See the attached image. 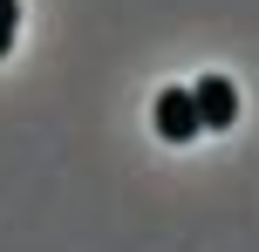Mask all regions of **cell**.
<instances>
[{"instance_id":"cell-1","label":"cell","mask_w":259,"mask_h":252,"mask_svg":"<svg viewBox=\"0 0 259 252\" xmlns=\"http://www.w3.org/2000/svg\"><path fill=\"white\" fill-rule=\"evenodd\" d=\"M191 109H198V130H225L239 116V89L225 75H205V82H191Z\"/></svg>"},{"instance_id":"cell-2","label":"cell","mask_w":259,"mask_h":252,"mask_svg":"<svg viewBox=\"0 0 259 252\" xmlns=\"http://www.w3.org/2000/svg\"><path fill=\"white\" fill-rule=\"evenodd\" d=\"M150 116H157V136H164V143H191V136H198V109H191V89H164Z\"/></svg>"},{"instance_id":"cell-3","label":"cell","mask_w":259,"mask_h":252,"mask_svg":"<svg viewBox=\"0 0 259 252\" xmlns=\"http://www.w3.org/2000/svg\"><path fill=\"white\" fill-rule=\"evenodd\" d=\"M14 27H21V0H0V55L14 48Z\"/></svg>"}]
</instances>
